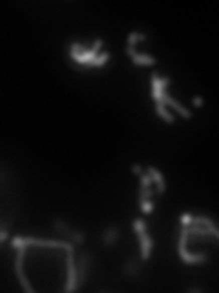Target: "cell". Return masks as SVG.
<instances>
[{
	"mask_svg": "<svg viewBox=\"0 0 219 293\" xmlns=\"http://www.w3.org/2000/svg\"><path fill=\"white\" fill-rule=\"evenodd\" d=\"M102 48V39H97L93 42L90 50L84 48L82 44L79 42H73L70 46V55L77 64L80 66H90V68H100V66H104L106 62L110 61V53L104 51L102 55H99V50Z\"/></svg>",
	"mask_w": 219,
	"mask_h": 293,
	"instance_id": "obj_1",
	"label": "cell"
},
{
	"mask_svg": "<svg viewBox=\"0 0 219 293\" xmlns=\"http://www.w3.org/2000/svg\"><path fill=\"white\" fill-rule=\"evenodd\" d=\"M188 226H181L179 229V240H177V253H179V258L184 264H203L208 260V255L206 253H190L186 249V244H188Z\"/></svg>",
	"mask_w": 219,
	"mask_h": 293,
	"instance_id": "obj_2",
	"label": "cell"
},
{
	"mask_svg": "<svg viewBox=\"0 0 219 293\" xmlns=\"http://www.w3.org/2000/svg\"><path fill=\"white\" fill-rule=\"evenodd\" d=\"M132 228H134L135 235H137V238H139L141 258L146 262V260H150V257H152V249H154V240H152V237L148 235V226H146L145 220L135 218L134 222H132Z\"/></svg>",
	"mask_w": 219,
	"mask_h": 293,
	"instance_id": "obj_3",
	"label": "cell"
},
{
	"mask_svg": "<svg viewBox=\"0 0 219 293\" xmlns=\"http://www.w3.org/2000/svg\"><path fill=\"white\" fill-rule=\"evenodd\" d=\"M11 246L13 249L20 248V246H39V248H60L66 251H75V244L60 242V240H40V238H26V237H15L11 238Z\"/></svg>",
	"mask_w": 219,
	"mask_h": 293,
	"instance_id": "obj_4",
	"label": "cell"
},
{
	"mask_svg": "<svg viewBox=\"0 0 219 293\" xmlns=\"http://www.w3.org/2000/svg\"><path fill=\"white\" fill-rule=\"evenodd\" d=\"M26 249H28V246H20V248H17V257H15V273H17V278H19L20 286L26 289V291L30 293H35V289H33V286L30 284V280H28V277H26L24 273V258H26Z\"/></svg>",
	"mask_w": 219,
	"mask_h": 293,
	"instance_id": "obj_5",
	"label": "cell"
},
{
	"mask_svg": "<svg viewBox=\"0 0 219 293\" xmlns=\"http://www.w3.org/2000/svg\"><path fill=\"white\" fill-rule=\"evenodd\" d=\"M66 262H68V278H66L64 291H75V289H79V273H77L73 251H66Z\"/></svg>",
	"mask_w": 219,
	"mask_h": 293,
	"instance_id": "obj_6",
	"label": "cell"
},
{
	"mask_svg": "<svg viewBox=\"0 0 219 293\" xmlns=\"http://www.w3.org/2000/svg\"><path fill=\"white\" fill-rule=\"evenodd\" d=\"M53 228L57 229L59 233H62V235H66V237L70 238V240H73L75 246H80V244L86 240L84 231H79V229L70 228V226H68L64 220H60V218H55V220H53Z\"/></svg>",
	"mask_w": 219,
	"mask_h": 293,
	"instance_id": "obj_7",
	"label": "cell"
},
{
	"mask_svg": "<svg viewBox=\"0 0 219 293\" xmlns=\"http://www.w3.org/2000/svg\"><path fill=\"white\" fill-rule=\"evenodd\" d=\"M143 268H145V260L143 258H128L125 262V266H123V275H125L126 278H135L139 277L141 271H143Z\"/></svg>",
	"mask_w": 219,
	"mask_h": 293,
	"instance_id": "obj_8",
	"label": "cell"
},
{
	"mask_svg": "<svg viewBox=\"0 0 219 293\" xmlns=\"http://www.w3.org/2000/svg\"><path fill=\"white\" fill-rule=\"evenodd\" d=\"M161 103L172 106V108H174V110L177 112V114H179L181 117H184V119H190V117H192V112H190L188 108H186V106L181 105V103L177 101V99H174V97L170 96L168 90H164L163 94H161Z\"/></svg>",
	"mask_w": 219,
	"mask_h": 293,
	"instance_id": "obj_9",
	"label": "cell"
},
{
	"mask_svg": "<svg viewBox=\"0 0 219 293\" xmlns=\"http://www.w3.org/2000/svg\"><path fill=\"white\" fill-rule=\"evenodd\" d=\"M91 253H82L79 257V262H77V273H79V288L84 284L86 277H88V271H90V262H91Z\"/></svg>",
	"mask_w": 219,
	"mask_h": 293,
	"instance_id": "obj_10",
	"label": "cell"
},
{
	"mask_svg": "<svg viewBox=\"0 0 219 293\" xmlns=\"http://www.w3.org/2000/svg\"><path fill=\"white\" fill-rule=\"evenodd\" d=\"M126 53H128V57L132 59V62H135V64H139V66H154L155 62H157L155 61V57L139 53V51H135V48H130V46H126Z\"/></svg>",
	"mask_w": 219,
	"mask_h": 293,
	"instance_id": "obj_11",
	"label": "cell"
},
{
	"mask_svg": "<svg viewBox=\"0 0 219 293\" xmlns=\"http://www.w3.org/2000/svg\"><path fill=\"white\" fill-rule=\"evenodd\" d=\"M119 237H121V229L117 226H108L102 231V235H100V242L104 244L106 248H110V246H114L119 240Z\"/></svg>",
	"mask_w": 219,
	"mask_h": 293,
	"instance_id": "obj_12",
	"label": "cell"
},
{
	"mask_svg": "<svg viewBox=\"0 0 219 293\" xmlns=\"http://www.w3.org/2000/svg\"><path fill=\"white\" fill-rule=\"evenodd\" d=\"M146 171H148V174L152 176V180H154V183H155V192L164 194V192H166V182H164L163 172L157 171L155 167H146Z\"/></svg>",
	"mask_w": 219,
	"mask_h": 293,
	"instance_id": "obj_13",
	"label": "cell"
},
{
	"mask_svg": "<svg viewBox=\"0 0 219 293\" xmlns=\"http://www.w3.org/2000/svg\"><path fill=\"white\" fill-rule=\"evenodd\" d=\"M194 224H201V226H204V228L208 229L215 238H219V228L215 226V222L210 216H203V214H201V216H194Z\"/></svg>",
	"mask_w": 219,
	"mask_h": 293,
	"instance_id": "obj_14",
	"label": "cell"
},
{
	"mask_svg": "<svg viewBox=\"0 0 219 293\" xmlns=\"http://www.w3.org/2000/svg\"><path fill=\"white\" fill-rule=\"evenodd\" d=\"M155 112H157V116H159L164 123H168V125H174L175 123V117L170 114L164 103H155Z\"/></svg>",
	"mask_w": 219,
	"mask_h": 293,
	"instance_id": "obj_15",
	"label": "cell"
},
{
	"mask_svg": "<svg viewBox=\"0 0 219 293\" xmlns=\"http://www.w3.org/2000/svg\"><path fill=\"white\" fill-rule=\"evenodd\" d=\"M141 41H146V35L145 33H141V31H132L128 35V41H126V46H130V48H135V44Z\"/></svg>",
	"mask_w": 219,
	"mask_h": 293,
	"instance_id": "obj_16",
	"label": "cell"
},
{
	"mask_svg": "<svg viewBox=\"0 0 219 293\" xmlns=\"http://www.w3.org/2000/svg\"><path fill=\"white\" fill-rule=\"evenodd\" d=\"M154 192L155 191L152 187H141L139 189V202H143V200H152Z\"/></svg>",
	"mask_w": 219,
	"mask_h": 293,
	"instance_id": "obj_17",
	"label": "cell"
},
{
	"mask_svg": "<svg viewBox=\"0 0 219 293\" xmlns=\"http://www.w3.org/2000/svg\"><path fill=\"white\" fill-rule=\"evenodd\" d=\"M141 203V211L145 212V214H150V212H154V202L152 200H143Z\"/></svg>",
	"mask_w": 219,
	"mask_h": 293,
	"instance_id": "obj_18",
	"label": "cell"
},
{
	"mask_svg": "<svg viewBox=\"0 0 219 293\" xmlns=\"http://www.w3.org/2000/svg\"><path fill=\"white\" fill-rule=\"evenodd\" d=\"M152 183H154V180L148 174V171H145L141 174V187H152Z\"/></svg>",
	"mask_w": 219,
	"mask_h": 293,
	"instance_id": "obj_19",
	"label": "cell"
},
{
	"mask_svg": "<svg viewBox=\"0 0 219 293\" xmlns=\"http://www.w3.org/2000/svg\"><path fill=\"white\" fill-rule=\"evenodd\" d=\"M192 224H194V214L183 212V214H181V226H192Z\"/></svg>",
	"mask_w": 219,
	"mask_h": 293,
	"instance_id": "obj_20",
	"label": "cell"
},
{
	"mask_svg": "<svg viewBox=\"0 0 219 293\" xmlns=\"http://www.w3.org/2000/svg\"><path fill=\"white\" fill-rule=\"evenodd\" d=\"M8 238H10V235H8V229H6V224H4V226H2V229H0V242L4 244Z\"/></svg>",
	"mask_w": 219,
	"mask_h": 293,
	"instance_id": "obj_21",
	"label": "cell"
},
{
	"mask_svg": "<svg viewBox=\"0 0 219 293\" xmlns=\"http://www.w3.org/2000/svg\"><path fill=\"white\" fill-rule=\"evenodd\" d=\"M132 172H134V174H137V176H141V174H143V167H141V165H132Z\"/></svg>",
	"mask_w": 219,
	"mask_h": 293,
	"instance_id": "obj_22",
	"label": "cell"
},
{
	"mask_svg": "<svg viewBox=\"0 0 219 293\" xmlns=\"http://www.w3.org/2000/svg\"><path fill=\"white\" fill-rule=\"evenodd\" d=\"M192 105L194 106H203V99H201L199 96H195L194 99H192Z\"/></svg>",
	"mask_w": 219,
	"mask_h": 293,
	"instance_id": "obj_23",
	"label": "cell"
}]
</instances>
